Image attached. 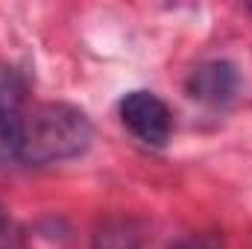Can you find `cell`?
Instances as JSON below:
<instances>
[{"mask_svg":"<svg viewBox=\"0 0 252 249\" xmlns=\"http://www.w3.org/2000/svg\"><path fill=\"white\" fill-rule=\"evenodd\" d=\"M27 94H30V85H27V76L18 70V67H0V147L12 138V132L18 129L24 112L30 109L27 106Z\"/></svg>","mask_w":252,"mask_h":249,"instance_id":"obj_4","label":"cell"},{"mask_svg":"<svg viewBox=\"0 0 252 249\" xmlns=\"http://www.w3.org/2000/svg\"><path fill=\"white\" fill-rule=\"evenodd\" d=\"M9 241V217H6V211H3V205H0V247Z\"/></svg>","mask_w":252,"mask_h":249,"instance_id":"obj_6","label":"cell"},{"mask_svg":"<svg viewBox=\"0 0 252 249\" xmlns=\"http://www.w3.org/2000/svg\"><path fill=\"white\" fill-rule=\"evenodd\" d=\"M91 249H141V229L129 217H109L97 226Z\"/></svg>","mask_w":252,"mask_h":249,"instance_id":"obj_5","label":"cell"},{"mask_svg":"<svg viewBox=\"0 0 252 249\" xmlns=\"http://www.w3.org/2000/svg\"><path fill=\"white\" fill-rule=\"evenodd\" d=\"M188 94L199 103H208V106H226L235 100L238 88H241V76L235 70L232 62H223V59H211V62H202L190 70L188 82H185Z\"/></svg>","mask_w":252,"mask_h":249,"instance_id":"obj_3","label":"cell"},{"mask_svg":"<svg viewBox=\"0 0 252 249\" xmlns=\"http://www.w3.org/2000/svg\"><path fill=\"white\" fill-rule=\"evenodd\" d=\"M121 121L138 141L150 147H164L173 129L170 109L153 91H129L121 100Z\"/></svg>","mask_w":252,"mask_h":249,"instance_id":"obj_2","label":"cell"},{"mask_svg":"<svg viewBox=\"0 0 252 249\" xmlns=\"http://www.w3.org/2000/svg\"><path fill=\"white\" fill-rule=\"evenodd\" d=\"M94 138L91 121L85 112L67 103H38L24 112L18 129L12 138L3 144L6 156L30 164V167H44L76 158L88 150Z\"/></svg>","mask_w":252,"mask_h":249,"instance_id":"obj_1","label":"cell"},{"mask_svg":"<svg viewBox=\"0 0 252 249\" xmlns=\"http://www.w3.org/2000/svg\"><path fill=\"white\" fill-rule=\"evenodd\" d=\"M179 249H211V247H205V244H199V241H188V244H182Z\"/></svg>","mask_w":252,"mask_h":249,"instance_id":"obj_7","label":"cell"},{"mask_svg":"<svg viewBox=\"0 0 252 249\" xmlns=\"http://www.w3.org/2000/svg\"><path fill=\"white\" fill-rule=\"evenodd\" d=\"M250 12H252V3H250Z\"/></svg>","mask_w":252,"mask_h":249,"instance_id":"obj_8","label":"cell"}]
</instances>
